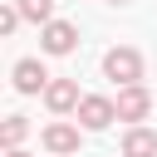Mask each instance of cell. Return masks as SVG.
Wrapping results in <instances>:
<instances>
[{"mask_svg":"<svg viewBox=\"0 0 157 157\" xmlns=\"http://www.w3.org/2000/svg\"><path fill=\"white\" fill-rule=\"evenodd\" d=\"M123 157H157V132L152 128H128V137H123Z\"/></svg>","mask_w":157,"mask_h":157,"instance_id":"8","label":"cell"},{"mask_svg":"<svg viewBox=\"0 0 157 157\" xmlns=\"http://www.w3.org/2000/svg\"><path fill=\"white\" fill-rule=\"evenodd\" d=\"M113 118H118V103H113V98L83 93V103H78V128H83V132H103Z\"/></svg>","mask_w":157,"mask_h":157,"instance_id":"2","label":"cell"},{"mask_svg":"<svg viewBox=\"0 0 157 157\" xmlns=\"http://www.w3.org/2000/svg\"><path fill=\"white\" fill-rule=\"evenodd\" d=\"M25 132H29V118H25V113H10V118L0 123V142H5V152H10V147H20V142H25Z\"/></svg>","mask_w":157,"mask_h":157,"instance_id":"9","label":"cell"},{"mask_svg":"<svg viewBox=\"0 0 157 157\" xmlns=\"http://www.w3.org/2000/svg\"><path fill=\"white\" fill-rule=\"evenodd\" d=\"M20 20H25V15H20V5H5V10H0V34H15V29H20Z\"/></svg>","mask_w":157,"mask_h":157,"instance_id":"11","label":"cell"},{"mask_svg":"<svg viewBox=\"0 0 157 157\" xmlns=\"http://www.w3.org/2000/svg\"><path fill=\"white\" fill-rule=\"evenodd\" d=\"M15 5H20V15H25L29 25H39V29L54 20V0H15Z\"/></svg>","mask_w":157,"mask_h":157,"instance_id":"10","label":"cell"},{"mask_svg":"<svg viewBox=\"0 0 157 157\" xmlns=\"http://www.w3.org/2000/svg\"><path fill=\"white\" fill-rule=\"evenodd\" d=\"M74 44H78V25H69V20H49L39 29V49L44 54H74Z\"/></svg>","mask_w":157,"mask_h":157,"instance_id":"3","label":"cell"},{"mask_svg":"<svg viewBox=\"0 0 157 157\" xmlns=\"http://www.w3.org/2000/svg\"><path fill=\"white\" fill-rule=\"evenodd\" d=\"M113 103H118V118H123V123H132V128H137V123L152 113V93H147L142 83H132V88H118V98H113Z\"/></svg>","mask_w":157,"mask_h":157,"instance_id":"5","label":"cell"},{"mask_svg":"<svg viewBox=\"0 0 157 157\" xmlns=\"http://www.w3.org/2000/svg\"><path fill=\"white\" fill-rule=\"evenodd\" d=\"M113 5H123V0H113Z\"/></svg>","mask_w":157,"mask_h":157,"instance_id":"13","label":"cell"},{"mask_svg":"<svg viewBox=\"0 0 157 157\" xmlns=\"http://www.w3.org/2000/svg\"><path fill=\"white\" fill-rule=\"evenodd\" d=\"M103 78H113L118 88H132V83H142V54H137L132 44H118V49H108V54H103Z\"/></svg>","mask_w":157,"mask_h":157,"instance_id":"1","label":"cell"},{"mask_svg":"<svg viewBox=\"0 0 157 157\" xmlns=\"http://www.w3.org/2000/svg\"><path fill=\"white\" fill-rule=\"evenodd\" d=\"M78 132H83V128H74V123H49V128H44L49 157H74V152H78Z\"/></svg>","mask_w":157,"mask_h":157,"instance_id":"7","label":"cell"},{"mask_svg":"<svg viewBox=\"0 0 157 157\" xmlns=\"http://www.w3.org/2000/svg\"><path fill=\"white\" fill-rule=\"evenodd\" d=\"M10 83H15L20 93H44L54 78H49V69H44L39 59H15V69H10Z\"/></svg>","mask_w":157,"mask_h":157,"instance_id":"4","label":"cell"},{"mask_svg":"<svg viewBox=\"0 0 157 157\" xmlns=\"http://www.w3.org/2000/svg\"><path fill=\"white\" fill-rule=\"evenodd\" d=\"M5 157H29V152H25V147H10V152H5Z\"/></svg>","mask_w":157,"mask_h":157,"instance_id":"12","label":"cell"},{"mask_svg":"<svg viewBox=\"0 0 157 157\" xmlns=\"http://www.w3.org/2000/svg\"><path fill=\"white\" fill-rule=\"evenodd\" d=\"M44 103H49V113H78V103H83V93H78V78H54L49 88H44Z\"/></svg>","mask_w":157,"mask_h":157,"instance_id":"6","label":"cell"}]
</instances>
